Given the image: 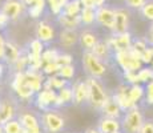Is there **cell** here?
Instances as JSON below:
<instances>
[{
  "instance_id": "6da1fadb",
  "label": "cell",
  "mask_w": 153,
  "mask_h": 133,
  "mask_svg": "<svg viewBox=\"0 0 153 133\" xmlns=\"http://www.w3.org/2000/svg\"><path fill=\"white\" fill-rule=\"evenodd\" d=\"M144 114L139 105L132 106L131 109L124 112L121 117V131L123 133H139L141 126L144 125Z\"/></svg>"
},
{
  "instance_id": "7a4b0ae2",
  "label": "cell",
  "mask_w": 153,
  "mask_h": 133,
  "mask_svg": "<svg viewBox=\"0 0 153 133\" xmlns=\"http://www.w3.org/2000/svg\"><path fill=\"white\" fill-rule=\"evenodd\" d=\"M87 84H88V89H89V104L92 108L95 109H101L102 105L105 104L108 96L102 82L100 81V79L97 77H92V76H88L87 77Z\"/></svg>"
},
{
  "instance_id": "3957f363",
  "label": "cell",
  "mask_w": 153,
  "mask_h": 133,
  "mask_svg": "<svg viewBox=\"0 0 153 133\" xmlns=\"http://www.w3.org/2000/svg\"><path fill=\"white\" fill-rule=\"evenodd\" d=\"M83 67L88 76L97 79H101L102 76H105L108 69L107 64L101 59H99L92 51H88V49H84L83 52Z\"/></svg>"
},
{
  "instance_id": "277c9868",
  "label": "cell",
  "mask_w": 153,
  "mask_h": 133,
  "mask_svg": "<svg viewBox=\"0 0 153 133\" xmlns=\"http://www.w3.org/2000/svg\"><path fill=\"white\" fill-rule=\"evenodd\" d=\"M40 124L44 133H60L64 128V119L55 111V108L48 111H39Z\"/></svg>"
},
{
  "instance_id": "5b68a950",
  "label": "cell",
  "mask_w": 153,
  "mask_h": 133,
  "mask_svg": "<svg viewBox=\"0 0 153 133\" xmlns=\"http://www.w3.org/2000/svg\"><path fill=\"white\" fill-rule=\"evenodd\" d=\"M113 59H114V64H116L123 72H137V71L141 69L144 65V63L140 59H136L131 55L129 49L114 52Z\"/></svg>"
},
{
  "instance_id": "8992f818",
  "label": "cell",
  "mask_w": 153,
  "mask_h": 133,
  "mask_svg": "<svg viewBox=\"0 0 153 133\" xmlns=\"http://www.w3.org/2000/svg\"><path fill=\"white\" fill-rule=\"evenodd\" d=\"M17 120L23 126V133H44L40 124L39 113L32 112H17Z\"/></svg>"
},
{
  "instance_id": "52a82bcc",
  "label": "cell",
  "mask_w": 153,
  "mask_h": 133,
  "mask_svg": "<svg viewBox=\"0 0 153 133\" xmlns=\"http://www.w3.org/2000/svg\"><path fill=\"white\" fill-rule=\"evenodd\" d=\"M114 22H116V8H111L108 5L96 8V23L97 24L113 32Z\"/></svg>"
},
{
  "instance_id": "ba28073f",
  "label": "cell",
  "mask_w": 153,
  "mask_h": 133,
  "mask_svg": "<svg viewBox=\"0 0 153 133\" xmlns=\"http://www.w3.org/2000/svg\"><path fill=\"white\" fill-rule=\"evenodd\" d=\"M0 10L7 15V17L10 20L19 19L23 13L27 12V7L23 3V0H5L1 4Z\"/></svg>"
},
{
  "instance_id": "9c48e42d",
  "label": "cell",
  "mask_w": 153,
  "mask_h": 133,
  "mask_svg": "<svg viewBox=\"0 0 153 133\" xmlns=\"http://www.w3.org/2000/svg\"><path fill=\"white\" fill-rule=\"evenodd\" d=\"M73 89V105L88 104L89 101V89H88L87 80H77L72 85Z\"/></svg>"
},
{
  "instance_id": "30bf717a",
  "label": "cell",
  "mask_w": 153,
  "mask_h": 133,
  "mask_svg": "<svg viewBox=\"0 0 153 133\" xmlns=\"http://www.w3.org/2000/svg\"><path fill=\"white\" fill-rule=\"evenodd\" d=\"M128 89H129L128 84H121L117 87V89L114 91V93H112L113 99L116 100V103L120 105V108H121L124 112L128 111V109H131L132 106L137 105L131 100V97H129V94H128Z\"/></svg>"
},
{
  "instance_id": "8fae6325",
  "label": "cell",
  "mask_w": 153,
  "mask_h": 133,
  "mask_svg": "<svg viewBox=\"0 0 153 133\" xmlns=\"http://www.w3.org/2000/svg\"><path fill=\"white\" fill-rule=\"evenodd\" d=\"M59 43L61 47L69 49L72 47L77 45L80 43V33L76 29L72 28H64L59 35Z\"/></svg>"
},
{
  "instance_id": "7c38bea8",
  "label": "cell",
  "mask_w": 153,
  "mask_h": 133,
  "mask_svg": "<svg viewBox=\"0 0 153 133\" xmlns=\"http://www.w3.org/2000/svg\"><path fill=\"white\" fill-rule=\"evenodd\" d=\"M102 113V116H107V117H113V119H120L121 120L123 114H124V111L120 108V105L116 103V100L113 99V96L109 94L105 101V104L102 105V108L100 109Z\"/></svg>"
},
{
  "instance_id": "4fadbf2b",
  "label": "cell",
  "mask_w": 153,
  "mask_h": 133,
  "mask_svg": "<svg viewBox=\"0 0 153 133\" xmlns=\"http://www.w3.org/2000/svg\"><path fill=\"white\" fill-rule=\"evenodd\" d=\"M129 12L125 8H116V22H114L113 33H123L129 31Z\"/></svg>"
},
{
  "instance_id": "5bb4252c",
  "label": "cell",
  "mask_w": 153,
  "mask_h": 133,
  "mask_svg": "<svg viewBox=\"0 0 153 133\" xmlns=\"http://www.w3.org/2000/svg\"><path fill=\"white\" fill-rule=\"evenodd\" d=\"M23 3L27 7V13L32 19H39L44 13L47 7V0H23Z\"/></svg>"
},
{
  "instance_id": "9a60e30c",
  "label": "cell",
  "mask_w": 153,
  "mask_h": 133,
  "mask_svg": "<svg viewBox=\"0 0 153 133\" xmlns=\"http://www.w3.org/2000/svg\"><path fill=\"white\" fill-rule=\"evenodd\" d=\"M121 120L120 119H113V117H107L102 116L99 120L97 124V129L101 133H112V132H117L121 131Z\"/></svg>"
},
{
  "instance_id": "2e32d148",
  "label": "cell",
  "mask_w": 153,
  "mask_h": 133,
  "mask_svg": "<svg viewBox=\"0 0 153 133\" xmlns=\"http://www.w3.org/2000/svg\"><path fill=\"white\" fill-rule=\"evenodd\" d=\"M36 37L39 40H42L45 45L52 43L55 39V31L52 28V25L48 24L47 22H40L36 28Z\"/></svg>"
},
{
  "instance_id": "e0dca14e",
  "label": "cell",
  "mask_w": 153,
  "mask_h": 133,
  "mask_svg": "<svg viewBox=\"0 0 153 133\" xmlns=\"http://www.w3.org/2000/svg\"><path fill=\"white\" fill-rule=\"evenodd\" d=\"M56 22L61 27H64V28H72V29H76L77 27H80V24H83L80 15H67L64 12H60L56 16Z\"/></svg>"
},
{
  "instance_id": "ac0fdd59",
  "label": "cell",
  "mask_w": 153,
  "mask_h": 133,
  "mask_svg": "<svg viewBox=\"0 0 153 133\" xmlns=\"http://www.w3.org/2000/svg\"><path fill=\"white\" fill-rule=\"evenodd\" d=\"M22 51L15 45L11 41H5V47H4V55H3V60H4L5 64L8 65H13L17 61V59L22 56Z\"/></svg>"
},
{
  "instance_id": "d6986e66",
  "label": "cell",
  "mask_w": 153,
  "mask_h": 133,
  "mask_svg": "<svg viewBox=\"0 0 153 133\" xmlns=\"http://www.w3.org/2000/svg\"><path fill=\"white\" fill-rule=\"evenodd\" d=\"M57 94H59L57 108L73 104V89H72V85H71V84L65 85V87L61 88V89H59Z\"/></svg>"
},
{
  "instance_id": "ffe728a7",
  "label": "cell",
  "mask_w": 153,
  "mask_h": 133,
  "mask_svg": "<svg viewBox=\"0 0 153 133\" xmlns=\"http://www.w3.org/2000/svg\"><path fill=\"white\" fill-rule=\"evenodd\" d=\"M99 37L96 33H93L89 29H85L80 33V44L84 49H88V51H92L93 47L97 44Z\"/></svg>"
},
{
  "instance_id": "44dd1931",
  "label": "cell",
  "mask_w": 153,
  "mask_h": 133,
  "mask_svg": "<svg viewBox=\"0 0 153 133\" xmlns=\"http://www.w3.org/2000/svg\"><path fill=\"white\" fill-rule=\"evenodd\" d=\"M128 94L131 97V100L134 104L139 105V103H141L145 97V85L144 84H133L129 85Z\"/></svg>"
},
{
  "instance_id": "7402d4cb",
  "label": "cell",
  "mask_w": 153,
  "mask_h": 133,
  "mask_svg": "<svg viewBox=\"0 0 153 133\" xmlns=\"http://www.w3.org/2000/svg\"><path fill=\"white\" fill-rule=\"evenodd\" d=\"M81 23L87 27H92L96 23V8L91 7H83L80 12Z\"/></svg>"
},
{
  "instance_id": "603a6c76",
  "label": "cell",
  "mask_w": 153,
  "mask_h": 133,
  "mask_svg": "<svg viewBox=\"0 0 153 133\" xmlns=\"http://www.w3.org/2000/svg\"><path fill=\"white\" fill-rule=\"evenodd\" d=\"M81 10H83V3H81V0H68L61 12H64L67 15H80Z\"/></svg>"
},
{
  "instance_id": "cb8c5ba5",
  "label": "cell",
  "mask_w": 153,
  "mask_h": 133,
  "mask_svg": "<svg viewBox=\"0 0 153 133\" xmlns=\"http://www.w3.org/2000/svg\"><path fill=\"white\" fill-rule=\"evenodd\" d=\"M1 125L3 129H4V133H23V126L20 124V121L17 120V117L5 121Z\"/></svg>"
},
{
  "instance_id": "d4e9b609",
  "label": "cell",
  "mask_w": 153,
  "mask_h": 133,
  "mask_svg": "<svg viewBox=\"0 0 153 133\" xmlns=\"http://www.w3.org/2000/svg\"><path fill=\"white\" fill-rule=\"evenodd\" d=\"M137 76H139L140 84L145 85L146 82H149V81H152L153 80V67L152 65L143 67L141 69L137 71Z\"/></svg>"
},
{
  "instance_id": "484cf974",
  "label": "cell",
  "mask_w": 153,
  "mask_h": 133,
  "mask_svg": "<svg viewBox=\"0 0 153 133\" xmlns=\"http://www.w3.org/2000/svg\"><path fill=\"white\" fill-rule=\"evenodd\" d=\"M44 49H45V44L43 43L42 40H39L36 37V39H33L31 41V43L28 44V49L27 52L32 53V55H42V53L44 52Z\"/></svg>"
},
{
  "instance_id": "4316f807",
  "label": "cell",
  "mask_w": 153,
  "mask_h": 133,
  "mask_svg": "<svg viewBox=\"0 0 153 133\" xmlns=\"http://www.w3.org/2000/svg\"><path fill=\"white\" fill-rule=\"evenodd\" d=\"M60 56V52L57 49H52V48H48V49H44V52L42 53V59L44 63H56Z\"/></svg>"
},
{
  "instance_id": "83f0119b",
  "label": "cell",
  "mask_w": 153,
  "mask_h": 133,
  "mask_svg": "<svg viewBox=\"0 0 153 133\" xmlns=\"http://www.w3.org/2000/svg\"><path fill=\"white\" fill-rule=\"evenodd\" d=\"M140 13L145 20L153 22V0H148L143 5V8L140 10Z\"/></svg>"
},
{
  "instance_id": "f1b7e54d",
  "label": "cell",
  "mask_w": 153,
  "mask_h": 133,
  "mask_svg": "<svg viewBox=\"0 0 153 133\" xmlns=\"http://www.w3.org/2000/svg\"><path fill=\"white\" fill-rule=\"evenodd\" d=\"M76 68L73 64H68V65H63L60 67V71L57 72L59 76H61V77L67 79V80H71L73 79V76H75V72H76Z\"/></svg>"
},
{
  "instance_id": "f546056e",
  "label": "cell",
  "mask_w": 153,
  "mask_h": 133,
  "mask_svg": "<svg viewBox=\"0 0 153 133\" xmlns=\"http://www.w3.org/2000/svg\"><path fill=\"white\" fill-rule=\"evenodd\" d=\"M144 101L146 105H153V80L145 84V97Z\"/></svg>"
},
{
  "instance_id": "4dcf8cb0",
  "label": "cell",
  "mask_w": 153,
  "mask_h": 133,
  "mask_svg": "<svg viewBox=\"0 0 153 133\" xmlns=\"http://www.w3.org/2000/svg\"><path fill=\"white\" fill-rule=\"evenodd\" d=\"M123 79H124L125 84H128V85L140 84L137 72H123Z\"/></svg>"
},
{
  "instance_id": "1f68e13d",
  "label": "cell",
  "mask_w": 153,
  "mask_h": 133,
  "mask_svg": "<svg viewBox=\"0 0 153 133\" xmlns=\"http://www.w3.org/2000/svg\"><path fill=\"white\" fill-rule=\"evenodd\" d=\"M60 71V65L57 63H47L43 67V73L48 76H53V75H57V72Z\"/></svg>"
},
{
  "instance_id": "d6a6232c",
  "label": "cell",
  "mask_w": 153,
  "mask_h": 133,
  "mask_svg": "<svg viewBox=\"0 0 153 133\" xmlns=\"http://www.w3.org/2000/svg\"><path fill=\"white\" fill-rule=\"evenodd\" d=\"M146 1H148V0H125V5L128 8H132V10H139L140 11Z\"/></svg>"
},
{
  "instance_id": "836d02e7",
  "label": "cell",
  "mask_w": 153,
  "mask_h": 133,
  "mask_svg": "<svg viewBox=\"0 0 153 133\" xmlns=\"http://www.w3.org/2000/svg\"><path fill=\"white\" fill-rule=\"evenodd\" d=\"M72 61H73V57L71 55H68V53H60V56H59V59H57L56 63H57L60 67H63V65L72 64Z\"/></svg>"
},
{
  "instance_id": "e575fe53",
  "label": "cell",
  "mask_w": 153,
  "mask_h": 133,
  "mask_svg": "<svg viewBox=\"0 0 153 133\" xmlns=\"http://www.w3.org/2000/svg\"><path fill=\"white\" fill-rule=\"evenodd\" d=\"M139 133H153V121L148 120L144 123V125L141 126L140 132Z\"/></svg>"
},
{
  "instance_id": "d590c367",
  "label": "cell",
  "mask_w": 153,
  "mask_h": 133,
  "mask_svg": "<svg viewBox=\"0 0 153 133\" xmlns=\"http://www.w3.org/2000/svg\"><path fill=\"white\" fill-rule=\"evenodd\" d=\"M4 47H5V40L3 39V35L0 33V60L3 59V55H4Z\"/></svg>"
},
{
  "instance_id": "8d00e7d4",
  "label": "cell",
  "mask_w": 153,
  "mask_h": 133,
  "mask_svg": "<svg viewBox=\"0 0 153 133\" xmlns=\"http://www.w3.org/2000/svg\"><path fill=\"white\" fill-rule=\"evenodd\" d=\"M83 7H91V8H96L95 7V0H81Z\"/></svg>"
},
{
  "instance_id": "74e56055",
  "label": "cell",
  "mask_w": 153,
  "mask_h": 133,
  "mask_svg": "<svg viewBox=\"0 0 153 133\" xmlns=\"http://www.w3.org/2000/svg\"><path fill=\"white\" fill-rule=\"evenodd\" d=\"M107 0H95V7L96 8H100V7H104Z\"/></svg>"
},
{
  "instance_id": "f35d334b",
  "label": "cell",
  "mask_w": 153,
  "mask_h": 133,
  "mask_svg": "<svg viewBox=\"0 0 153 133\" xmlns=\"http://www.w3.org/2000/svg\"><path fill=\"white\" fill-rule=\"evenodd\" d=\"M85 133H101V132H100L97 128H91V129H88V131H85Z\"/></svg>"
},
{
  "instance_id": "ab89813d",
  "label": "cell",
  "mask_w": 153,
  "mask_h": 133,
  "mask_svg": "<svg viewBox=\"0 0 153 133\" xmlns=\"http://www.w3.org/2000/svg\"><path fill=\"white\" fill-rule=\"evenodd\" d=\"M3 73H4V64L0 63V79L3 77Z\"/></svg>"
},
{
  "instance_id": "60d3db41",
  "label": "cell",
  "mask_w": 153,
  "mask_h": 133,
  "mask_svg": "<svg viewBox=\"0 0 153 133\" xmlns=\"http://www.w3.org/2000/svg\"><path fill=\"white\" fill-rule=\"evenodd\" d=\"M149 32L153 33V22H152V24H151V28H149Z\"/></svg>"
},
{
  "instance_id": "b9f144b4",
  "label": "cell",
  "mask_w": 153,
  "mask_h": 133,
  "mask_svg": "<svg viewBox=\"0 0 153 133\" xmlns=\"http://www.w3.org/2000/svg\"><path fill=\"white\" fill-rule=\"evenodd\" d=\"M0 133H4V129H3V125L0 124Z\"/></svg>"
},
{
  "instance_id": "7bdbcfd3",
  "label": "cell",
  "mask_w": 153,
  "mask_h": 133,
  "mask_svg": "<svg viewBox=\"0 0 153 133\" xmlns=\"http://www.w3.org/2000/svg\"><path fill=\"white\" fill-rule=\"evenodd\" d=\"M69 133H73V132H69ZM75 133H79V132H75Z\"/></svg>"
},
{
  "instance_id": "ee69618b",
  "label": "cell",
  "mask_w": 153,
  "mask_h": 133,
  "mask_svg": "<svg viewBox=\"0 0 153 133\" xmlns=\"http://www.w3.org/2000/svg\"><path fill=\"white\" fill-rule=\"evenodd\" d=\"M151 65H152V67H153V61H152V64H151Z\"/></svg>"
},
{
  "instance_id": "f6af8a7d",
  "label": "cell",
  "mask_w": 153,
  "mask_h": 133,
  "mask_svg": "<svg viewBox=\"0 0 153 133\" xmlns=\"http://www.w3.org/2000/svg\"><path fill=\"white\" fill-rule=\"evenodd\" d=\"M0 124H1V119H0Z\"/></svg>"
},
{
  "instance_id": "bcb514c9",
  "label": "cell",
  "mask_w": 153,
  "mask_h": 133,
  "mask_svg": "<svg viewBox=\"0 0 153 133\" xmlns=\"http://www.w3.org/2000/svg\"><path fill=\"white\" fill-rule=\"evenodd\" d=\"M124 1H125V0H124Z\"/></svg>"
}]
</instances>
